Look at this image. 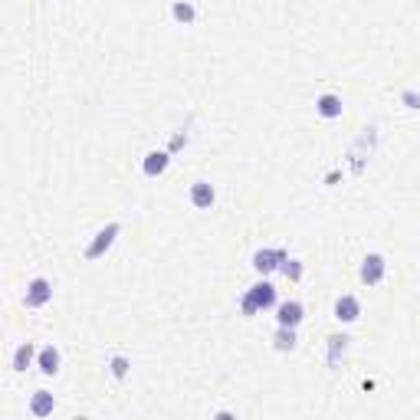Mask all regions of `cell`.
Masks as SVG:
<instances>
[{
  "instance_id": "1",
  "label": "cell",
  "mask_w": 420,
  "mask_h": 420,
  "mask_svg": "<svg viewBox=\"0 0 420 420\" xmlns=\"http://www.w3.org/2000/svg\"><path fill=\"white\" fill-rule=\"evenodd\" d=\"M279 306V292L276 286L269 283V279H259V283H253V286L240 296V312L247 315H257V312H266V309H276Z\"/></svg>"
},
{
  "instance_id": "2",
  "label": "cell",
  "mask_w": 420,
  "mask_h": 420,
  "mask_svg": "<svg viewBox=\"0 0 420 420\" xmlns=\"http://www.w3.org/2000/svg\"><path fill=\"white\" fill-rule=\"evenodd\" d=\"M118 233H122V223H105L102 230H99L96 237H92V243H89L86 247V253H82V257L89 259V263H96V259H102L105 253H109V249H112V243H115V237H118Z\"/></svg>"
},
{
  "instance_id": "3",
  "label": "cell",
  "mask_w": 420,
  "mask_h": 420,
  "mask_svg": "<svg viewBox=\"0 0 420 420\" xmlns=\"http://www.w3.org/2000/svg\"><path fill=\"white\" fill-rule=\"evenodd\" d=\"M286 259H289V253L283 247H263L253 253V269H257L259 276H269V273H276Z\"/></svg>"
},
{
  "instance_id": "4",
  "label": "cell",
  "mask_w": 420,
  "mask_h": 420,
  "mask_svg": "<svg viewBox=\"0 0 420 420\" xmlns=\"http://www.w3.org/2000/svg\"><path fill=\"white\" fill-rule=\"evenodd\" d=\"M49 299H53V283H49L47 276L30 279L27 292H23V306H27V309H43Z\"/></svg>"
},
{
  "instance_id": "5",
  "label": "cell",
  "mask_w": 420,
  "mask_h": 420,
  "mask_svg": "<svg viewBox=\"0 0 420 420\" xmlns=\"http://www.w3.org/2000/svg\"><path fill=\"white\" fill-rule=\"evenodd\" d=\"M362 283L364 286H378L384 276H388V259L381 257V253H368V257L362 259Z\"/></svg>"
},
{
  "instance_id": "6",
  "label": "cell",
  "mask_w": 420,
  "mask_h": 420,
  "mask_svg": "<svg viewBox=\"0 0 420 420\" xmlns=\"http://www.w3.org/2000/svg\"><path fill=\"white\" fill-rule=\"evenodd\" d=\"M306 319V306L299 299H289V302H279L276 306V322L279 325H289V328H299Z\"/></svg>"
},
{
  "instance_id": "7",
  "label": "cell",
  "mask_w": 420,
  "mask_h": 420,
  "mask_svg": "<svg viewBox=\"0 0 420 420\" xmlns=\"http://www.w3.org/2000/svg\"><path fill=\"white\" fill-rule=\"evenodd\" d=\"M335 319L338 322H345V325H352V322H358L362 319V302H358V296H338L335 299Z\"/></svg>"
},
{
  "instance_id": "8",
  "label": "cell",
  "mask_w": 420,
  "mask_h": 420,
  "mask_svg": "<svg viewBox=\"0 0 420 420\" xmlns=\"http://www.w3.org/2000/svg\"><path fill=\"white\" fill-rule=\"evenodd\" d=\"M37 354H39V348L33 342L17 345V352H13V358H10V368H13L17 374H23L27 368H33V364H37Z\"/></svg>"
},
{
  "instance_id": "9",
  "label": "cell",
  "mask_w": 420,
  "mask_h": 420,
  "mask_svg": "<svg viewBox=\"0 0 420 420\" xmlns=\"http://www.w3.org/2000/svg\"><path fill=\"white\" fill-rule=\"evenodd\" d=\"M168 164H171V152H148L142 161V171L144 178H161L168 171Z\"/></svg>"
},
{
  "instance_id": "10",
  "label": "cell",
  "mask_w": 420,
  "mask_h": 420,
  "mask_svg": "<svg viewBox=\"0 0 420 420\" xmlns=\"http://www.w3.org/2000/svg\"><path fill=\"white\" fill-rule=\"evenodd\" d=\"M217 201V191H214V184L210 181H194L191 184V204L197 210H210Z\"/></svg>"
},
{
  "instance_id": "11",
  "label": "cell",
  "mask_w": 420,
  "mask_h": 420,
  "mask_svg": "<svg viewBox=\"0 0 420 420\" xmlns=\"http://www.w3.org/2000/svg\"><path fill=\"white\" fill-rule=\"evenodd\" d=\"M342 96H335V92H322V96L315 99V112L322 115V118H328V122H332V118H342Z\"/></svg>"
},
{
  "instance_id": "12",
  "label": "cell",
  "mask_w": 420,
  "mask_h": 420,
  "mask_svg": "<svg viewBox=\"0 0 420 420\" xmlns=\"http://www.w3.org/2000/svg\"><path fill=\"white\" fill-rule=\"evenodd\" d=\"M59 364H63V354H59L56 345H47V348H39V354H37V368H39V371H43V374H56Z\"/></svg>"
},
{
  "instance_id": "13",
  "label": "cell",
  "mask_w": 420,
  "mask_h": 420,
  "mask_svg": "<svg viewBox=\"0 0 420 420\" xmlns=\"http://www.w3.org/2000/svg\"><path fill=\"white\" fill-rule=\"evenodd\" d=\"M348 335H328V354H325V362H328V368H338L342 364V358L348 354Z\"/></svg>"
},
{
  "instance_id": "14",
  "label": "cell",
  "mask_w": 420,
  "mask_h": 420,
  "mask_svg": "<svg viewBox=\"0 0 420 420\" xmlns=\"http://www.w3.org/2000/svg\"><path fill=\"white\" fill-rule=\"evenodd\" d=\"M53 407H56V401H53V394L49 391H37L30 397V414H33V417H49Z\"/></svg>"
},
{
  "instance_id": "15",
  "label": "cell",
  "mask_w": 420,
  "mask_h": 420,
  "mask_svg": "<svg viewBox=\"0 0 420 420\" xmlns=\"http://www.w3.org/2000/svg\"><path fill=\"white\" fill-rule=\"evenodd\" d=\"M171 17L178 20V23H184V27H191L194 20H197V7H194L191 0H174V4H171Z\"/></svg>"
},
{
  "instance_id": "16",
  "label": "cell",
  "mask_w": 420,
  "mask_h": 420,
  "mask_svg": "<svg viewBox=\"0 0 420 420\" xmlns=\"http://www.w3.org/2000/svg\"><path fill=\"white\" fill-rule=\"evenodd\" d=\"M273 348H276V352H292V348H296V328H289V325H279V328H276V338H273Z\"/></svg>"
},
{
  "instance_id": "17",
  "label": "cell",
  "mask_w": 420,
  "mask_h": 420,
  "mask_svg": "<svg viewBox=\"0 0 420 420\" xmlns=\"http://www.w3.org/2000/svg\"><path fill=\"white\" fill-rule=\"evenodd\" d=\"M279 273H283L289 283H299V279H302V273H306V263H302V259H296V257H289L286 263L279 266Z\"/></svg>"
},
{
  "instance_id": "18",
  "label": "cell",
  "mask_w": 420,
  "mask_h": 420,
  "mask_svg": "<svg viewBox=\"0 0 420 420\" xmlns=\"http://www.w3.org/2000/svg\"><path fill=\"white\" fill-rule=\"evenodd\" d=\"M109 371H112L115 381H122V378H128V371H132V362H128L125 354H112V358H109Z\"/></svg>"
},
{
  "instance_id": "19",
  "label": "cell",
  "mask_w": 420,
  "mask_h": 420,
  "mask_svg": "<svg viewBox=\"0 0 420 420\" xmlns=\"http://www.w3.org/2000/svg\"><path fill=\"white\" fill-rule=\"evenodd\" d=\"M401 102L407 105V109H420V96L414 92V89H404V92H401Z\"/></svg>"
}]
</instances>
